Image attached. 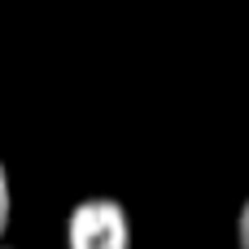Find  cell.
<instances>
[{"instance_id":"6da1fadb","label":"cell","mask_w":249,"mask_h":249,"mask_svg":"<svg viewBox=\"0 0 249 249\" xmlns=\"http://www.w3.org/2000/svg\"><path fill=\"white\" fill-rule=\"evenodd\" d=\"M66 249H131V219L118 197H83L66 219Z\"/></svg>"},{"instance_id":"7a4b0ae2","label":"cell","mask_w":249,"mask_h":249,"mask_svg":"<svg viewBox=\"0 0 249 249\" xmlns=\"http://www.w3.org/2000/svg\"><path fill=\"white\" fill-rule=\"evenodd\" d=\"M9 223H13V188H9V171L0 162V245L9 236Z\"/></svg>"},{"instance_id":"3957f363","label":"cell","mask_w":249,"mask_h":249,"mask_svg":"<svg viewBox=\"0 0 249 249\" xmlns=\"http://www.w3.org/2000/svg\"><path fill=\"white\" fill-rule=\"evenodd\" d=\"M236 249H249V197L241 206V214H236Z\"/></svg>"},{"instance_id":"277c9868","label":"cell","mask_w":249,"mask_h":249,"mask_svg":"<svg viewBox=\"0 0 249 249\" xmlns=\"http://www.w3.org/2000/svg\"><path fill=\"white\" fill-rule=\"evenodd\" d=\"M0 249H4V245H0Z\"/></svg>"}]
</instances>
